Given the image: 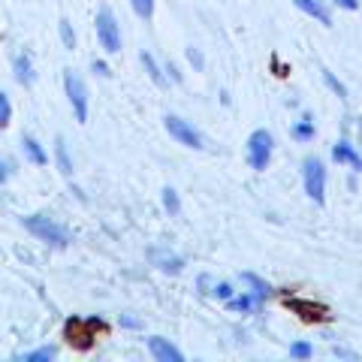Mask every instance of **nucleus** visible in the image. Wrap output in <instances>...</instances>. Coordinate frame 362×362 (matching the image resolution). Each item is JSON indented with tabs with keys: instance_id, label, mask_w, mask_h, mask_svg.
Wrapping results in <instances>:
<instances>
[{
	"instance_id": "16",
	"label": "nucleus",
	"mask_w": 362,
	"mask_h": 362,
	"mask_svg": "<svg viewBox=\"0 0 362 362\" xmlns=\"http://www.w3.org/2000/svg\"><path fill=\"white\" fill-rule=\"evenodd\" d=\"M54 160H58V169H61L64 175H73V160H70V151H66L64 136L54 139Z\"/></svg>"
},
{
	"instance_id": "7",
	"label": "nucleus",
	"mask_w": 362,
	"mask_h": 362,
	"mask_svg": "<svg viewBox=\"0 0 362 362\" xmlns=\"http://www.w3.org/2000/svg\"><path fill=\"white\" fill-rule=\"evenodd\" d=\"M166 130L169 136H173L175 142L181 145H187V148H202V136L199 130H194V124H187L185 118H178V115H166Z\"/></svg>"
},
{
	"instance_id": "18",
	"label": "nucleus",
	"mask_w": 362,
	"mask_h": 362,
	"mask_svg": "<svg viewBox=\"0 0 362 362\" xmlns=\"http://www.w3.org/2000/svg\"><path fill=\"white\" fill-rule=\"evenodd\" d=\"M142 66H145V73H148V78H151L157 88H166V76H163V70L157 66V61L151 58L148 52H142Z\"/></svg>"
},
{
	"instance_id": "17",
	"label": "nucleus",
	"mask_w": 362,
	"mask_h": 362,
	"mask_svg": "<svg viewBox=\"0 0 362 362\" xmlns=\"http://www.w3.org/2000/svg\"><path fill=\"white\" fill-rule=\"evenodd\" d=\"M226 308L230 311H239V314H247V311H259V302L254 296H247V293H242V296H230L226 299Z\"/></svg>"
},
{
	"instance_id": "22",
	"label": "nucleus",
	"mask_w": 362,
	"mask_h": 362,
	"mask_svg": "<svg viewBox=\"0 0 362 362\" xmlns=\"http://www.w3.org/2000/svg\"><path fill=\"white\" fill-rule=\"evenodd\" d=\"M54 356H58L54 347H40V350H33V354H25V362H49Z\"/></svg>"
},
{
	"instance_id": "32",
	"label": "nucleus",
	"mask_w": 362,
	"mask_h": 362,
	"mask_svg": "<svg viewBox=\"0 0 362 362\" xmlns=\"http://www.w3.org/2000/svg\"><path fill=\"white\" fill-rule=\"evenodd\" d=\"M4 181H6V166L0 163V185H4Z\"/></svg>"
},
{
	"instance_id": "30",
	"label": "nucleus",
	"mask_w": 362,
	"mask_h": 362,
	"mask_svg": "<svg viewBox=\"0 0 362 362\" xmlns=\"http://www.w3.org/2000/svg\"><path fill=\"white\" fill-rule=\"evenodd\" d=\"M187 58H190V64H194V66H197V70H199V66H202V54H199L197 49H187Z\"/></svg>"
},
{
	"instance_id": "24",
	"label": "nucleus",
	"mask_w": 362,
	"mask_h": 362,
	"mask_svg": "<svg viewBox=\"0 0 362 362\" xmlns=\"http://www.w3.org/2000/svg\"><path fill=\"white\" fill-rule=\"evenodd\" d=\"M133 9H136V16L139 18H151L154 16V0H130Z\"/></svg>"
},
{
	"instance_id": "23",
	"label": "nucleus",
	"mask_w": 362,
	"mask_h": 362,
	"mask_svg": "<svg viewBox=\"0 0 362 362\" xmlns=\"http://www.w3.org/2000/svg\"><path fill=\"white\" fill-rule=\"evenodd\" d=\"M9 121H13V103H9V97L0 90V127H6Z\"/></svg>"
},
{
	"instance_id": "14",
	"label": "nucleus",
	"mask_w": 362,
	"mask_h": 362,
	"mask_svg": "<svg viewBox=\"0 0 362 362\" xmlns=\"http://www.w3.org/2000/svg\"><path fill=\"white\" fill-rule=\"evenodd\" d=\"M242 284L251 287V296H254L259 305H263V302L272 296V287H269V284H266V281L259 278V275H254V272H242Z\"/></svg>"
},
{
	"instance_id": "31",
	"label": "nucleus",
	"mask_w": 362,
	"mask_h": 362,
	"mask_svg": "<svg viewBox=\"0 0 362 362\" xmlns=\"http://www.w3.org/2000/svg\"><path fill=\"white\" fill-rule=\"evenodd\" d=\"M90 66H94V73H100V76H112V70H109V66H106L103 61H94Z\"/></svg>"
},
{
	"instance_id": "1",
	"label": "nucleus",
	"mask_w": 362,
	"mask_h": 362,
	"mask_svg": "<svg viewBox=\"0 0 362 362\" xmlns=\"http://www.w3.org/2000/svg\"><path fill=\"white\" fill-rule=\"evenodd\" d=\"M25 230L30 235H37L40 242H49L54 247L70 245V233H66V226H61L58 221H52L49 214H30V218H25Z\"/></svg>"
},
{
	"instance_id": "5",
	"label": "nucleus",
	"mask_w": 362,
	"mask_h": 362,
	"mask_svg": "<svg viewBox=\"0 0 362 362\" xmlns=\"http://www.w3.org/2000/svg\"><path fill=\"white\" fill-rule=\"evenodd\" d=\"M302 181H305V194H308L317 206H323V199H326V166H323L320 157H305Z\"/></svg>"
},
{
	"instance_id": "15",
	"label": "nucleus",
	"mask_w": 362,
	"mask_h": 362,
	"mask_svg": "<svg viewBox=\"0 0 362 362\" xmlns=\"http://www.w3.org/2000/svg\"><path fill=\"white\" fill-rule=\"evenodd\" d=\"M21 148H25V157L33 166H45V163H49V154H45V148L37 139H33V136H25V139H21Z\"/></svg>"
},
{
	"instance_id": "25",
	"label": "nucleus",
	"mask_w": 362,
	"mask_h": 362,
	"mask_svg": "<svg viewBox=\"0 0 362 362\" xmlns=\"http://www.w3.org/2000/svg\"><path fill=\"white\" fill-rule=\"evenodd\" d=\"M290 356L293 359H308V356H314V347L308 341H296V344L290 347Z\"/></svg>"
},
{
	"instance_id": "29",
	"label": "nucleus",
	"mask_w": 362,
	"mask_h": 362,
	"mask_svg": "<svg viewBox=\"0 0 362 362\" xmlns=\"http://www.w3.org/2000/svg\"><path fill=\"white\" fill-rule=\"evenodd\" d=\"M121 326H127V329H139V320H136V317H130V314H121Z\"/></svg>"
},
{
	"instance_id": "3",
	"label": "nucleus",
	"mask_w": 362,
	"mask_h": 362,
	"mask_svg": "<svg viewBox=\"0 0 362 362\" xmlns=\"http://www.w3.org/2000/svg\"><path fill=\"white\" fill-rule=\"evenodd\" d=\"M100 329H106V323L97 320V317H90V320H78V317H70L66 326H64V335H66V341H70L73 347L88 350L90 344H94V338H97Z\"/></svg>"
},
{
	"instance_id": "20",
	"label": "nucleus",
	"mask_w": 362,
	"mask_h": 362,
	"mask_svg": "<svg viewBox=\"0 0 362 362\" xmlns=\"http://www.w3.org/2000/svg\"><path fill=\"white\" fill-rule=\"evenodd\" d=\"M58 30H61V42H64V49H76V33H73V25L66 18H61L58 21Z\"/></svg>"
},
{
	"instance_id": "9",
	"label": "nucleus",
	"mask_w": 362,
	"mask_h": 362,
	"mask_svg": "<svg viewBox=\"0 0 362 362\" xmlns=\"http://www.w3.org/2000/svg\"><path fill=\"white\" fill-rule=\"evenodd\" d=\"M148 350L157 362H185V354H181L175 344H169V338H163V335H151Z\"/></svg>"
},
{
	"instance_id": "13",
	"label": "nucleus",
	"mask_w": 362,
	"mask_h": 362,
	"mask_svg": "<svg viewBox=\"0 0 362 362\" xmlns=\"http://www.w3.org/2000/svg\"><path fill=\"white\" fill-rule=\"evenodd\" d=\"M13 70H16V82L30 88L33 82H37V73H33V64H30V54L28 52H18L16 61H13Z\"/></svg>"
},
{
	"instance_id": "4",
	"label": "nucleus",
	"mask_w": 362,
	"mask_h": 362,
	"mask_svg": "<svg viewBox=\"0 0 362 362\" xmlns=\"http://www.w3.org/2000/svg\"><path fill=\"white\" fill-rule=\"evenodd\" d=\"M94 25H97V40H100V45H103V52L118 54L121 52V25H118L115 13H112L109 6H100Z\"/></svg>"
},
{
	"instance_id": "6",
	"label": "nucleus",
	"mask_w": 362,
	"mask_h": 362,
	"mask_svg": "<svg viewBox=\"0 0 362 362\" xmlns=\"http://www.w3.org/2000/svg\"><path fill=\"white\" fill-rule=\"evenodd\" d=\"M272 148H275V139H272L269 130H254L247 136V166L263 173L272 160Z\"/></svg>"
},
{
	"instance_id": "8",
	"label": "nucleus",
	"mask_w": 362,
	"mask_h": 362,
	"mask_svg": "<svg viewBox=\"0 0 362 362\" xmlns=\"http://www.w3.org/2000/svg\"><path fill=\"white\" fill-rule=\"evenodd\" d=\"M287 308H290V314H296L299 320H305V323L329 320V308L320 305V302H311V299H287Z\"/></svg>"
},
{
	"instance_id": "21",
	"label": "nucleus",
	"mask_w": 362,
	"mask_h": 362,
	"mask_svg": "<svg viewBox=\"0 0 362 362\" xmlns=\"http://www.w3.org/2000/svg\"><path fill=\"white\" fill-rule=\"evenodd\" d=\"M163 209H166L169 214H178V211H181V199H178V190H175V187H166V190H163Z\"/></svg>"
},
{
	"instance_id": "2",
	"label": "nucleus",
	"mask_w": 362,
	"mask_h": 362,
	"mask_svg": "<svg viewBox=\"0 0 362 362\" xmlns=\"http://www.w3.org/2000/svg\"><path fill=\"white\" fill-rule=\"evenodd\" d=\"M64 90L70 97V106H73V115L78 124L88 121V112H90V97H88V85L85 78L78 76L76 70H64Z\"/></svg>"
},
{
	"instance_id": "28",
	"label": "nucleus",
	"mask_w": 362,
	"mask_h": 362,
	"mask_svg": "<svg viewBox=\"0 0 362 362\" xmlns=\"http://www.w3.org/2000/svg\"><path fill=\"white\" fill-rule=\"evenodd\" d=\"M332 4L347 9V13H356V9H359V0H332Z\"/></svg>"
},
{
	"instance_id": "19",
	"label": "nucleus",
	"mask_w": 362,
	"mask_h": 362,
	"mask_svg": "<svg viewBox=\"0 0 362 362\" xmlns=\"http://www.w3.org/2000/svg\"><path fill=\"white\" fill-rule=\"evenodd\" d=\"M293 139H296V142H311L314 139V121L302 118V121L293 124Z\"/></svg>"
},
{
	"instance_id": "27",
	"label": "nucleus",
	"mask_w": 362,
	"mask_h": 362,
	"mask_svg": "<svg viewBox=\"0 0 362 362\" xmlns=\"http://www.w3.org/2000/svg\"><path fill=\"white\" fill-rule=\"evenodd\" d=\"M209 293H211V296H218V299H223V302H226V299L233 296V287L226 284V281H221V284H214V287H211Z\"/></svg>"
},
{
	"instance_id": "12",
	"label": "nucleus",
	"mask_w": 362,
	"mask_h": 362,
	"mask_svg": "<svg viewBox=\"0 0 362 362\" xmlns=\"http://www.w3.org/2000/svg\"><path fill=\"white\" fill-rule=\"evenodd\" d=\"M332 160H335V163L354 166V173H362V154H359L347 139H341V142L332 145Z\"/></svg>"
},
{
	"instance_id": "11",
	"label": "nucleus",
	"mask_w": 362,
	"mask_h": 362,
	"mask_svg": "<svg viewBox=\"0 0 362 362\" xmlns=\"http://www.w3.org/2000/svg\"><path fill=\"white\" fill-rule=\"evenodd\" d=\"M293 6L302 9L305 16L317 18V21H320V25L332 28V13H329V6H326V0H293Z\"/></svg>"
},
{
	"instance_id": "26",
	"label": "nucleus",
	"mask_w": 362,
	"mask_h": 362,
	"mask_svg": "<svg viewBox=\"0 0 362 362\" xmlns=\"http://www.w3.org/2000/svg\"><path fill=\"white\" fill-rule=\"evenodd\" d=\"M323 82H326V85H329V88H332V90H335V94H338V97H341V100H347V88H344L341 82H338V78H335V76H332L329 70H323Z\"/></svg>"
},
{
	"instance_id": "10",
	"label": "nucleus",
	"mask_w": 362,
	"mask_h": 362,
	"mask_svg": "<svg viewBox=\"0 0 362 362\" xmlns=\"http://www.w3.org/2000/svg\"><path fill=\"white\" fill-rule=\"evenodd\" d=\"M151 263L160 269V272H169V275H178L181 269H185V259H181L175 251H169V247H151Z\"/></svg>"
}]
</instances>
